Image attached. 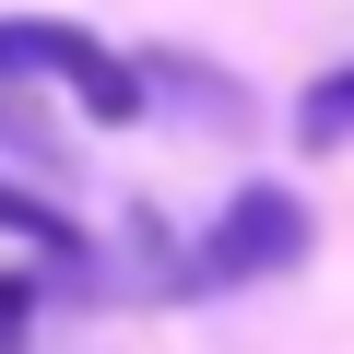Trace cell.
I'll return each mask as SVG.
<instances>
[{
	"mask_svg": "<svg viewBox=\"0 0 354 354\" xmlns=\"http://www.w3.org/2000/svg\"><path fill=\"white\" fill-rule=\"evenodd\" d=\"M0 71H48V83H71L83 118H106V130L142 118V71H130L118 48H95L83 24H0Z\"/></svg>",
	"mask_w": 354,
	"mask_h": 354,
	"instance_id": "obj_1",
	"label": "cell"
},
{
	"mask_svg": "<svg viewBox=\"0 0 354 354\" xmlns=\"http://www.w3.org/2000/svg\"><path fill=\"white\" fill-rule=\"evenodd\" d=\"M307 260V201L295 189H236L225 225L201 236V283H260V272H295Z\"/></svg>",
	"mask_w": 354,
	"mask_h": 354,
	"instance_id": "obj_2",
	"label": "cell"
},
{
	"mask_svg": "<svg viewBox=\"0 0 354 354\" xmlns=\"http://www.w3.org/2000/svg\"><path fill=\"white\" fill-rule=\"evenodd\" d=\"M0 236H36L48 260H83V236L59 225V201H48V189H24V177H0Z\"/></svg>",
	"mask_w": 354,
	"mask_h": 354,
	"instance_id": "obj_3",
	"label": "cell"
},
{
	"mask_svg": "<svg viewBox=\"0 0 354 354\" xmlns=\"http://www.w3.org/2000/svg\"><path fill=\"white\" fill-rule=\"evenodd\" d=\"M295 142H319V153H330V142H354V59H342V71H319V83L295 95Z\"/></svg>",
	"mask_w": 354,
	"mask_h": 354,
	"instance_id": "obj_4",
	"label": "cell"
},
{
	"mask_svg": "<svg viewBox=\"0 0 354 354\" xmlns=\"http://www.w3.org/2000/svg\"><path fill=\"white\" fill-rule=\"evenodd\" d=\"M24 330H36V283H24V272H0V354H12Z\"/></svg>",
	"mask_w": 354,
	"mask_h": 354,
	"instance_id": "obj_5",
	"label": "cell"
}]
</instances>
